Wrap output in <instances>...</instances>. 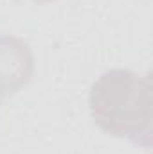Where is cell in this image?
<instances>
[{
  "mask_svg": "<svg viewBox=\"0 0 153 154\" xmlns=\"http://www.w3.org/2000/svg\"><path fill=\"white\" fill-rule=\"evenodd\" d=\"M34 2H40V4H43V2H52V0H34Z\"/></svg>",
  "mask_w": 153,
  "mask_h": 154,
  "instance_id": "3",
  "label": "cell"
},
{
  "mask_svg": "<svg viewBox=\"0 0 153 154\" xmlns=\"http://www.w3.org/2000/svg\"><path fill=\"white\" fill-rule=\"evenodd\" d=\"M88 106L101 131L126 138L141 149H151L153 90L150 74L139 75L126 68L105 72L90 88Z\"/></svg>",
  "mask_w": 153,
  "mask_h": 154,
  "instance_id": "1",
  "label": "cell"
},
{
  "mask_svg": "<svg viewBox=\"0 0 153 154\" xmlns=\"http://www.w3.org/2000/svg\"><path fill=\"white\" fill-rule=\"evenodd\" d=\"M34 72V59L24 39L0 34V100L24 88Z\"/></svg>",
  "mask_w": 153,
  "mask_h": 154,
  "instance_id": "2",
  "label": "cell"
}]
</instances>
